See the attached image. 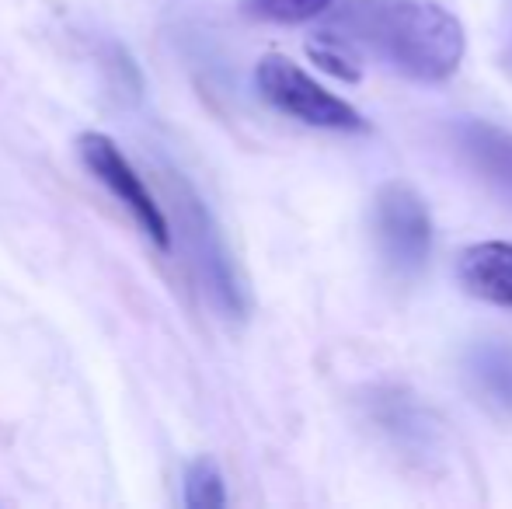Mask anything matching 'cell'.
<instances>
[{
    "label": "cell",
    "mask_w": 512,
    "mask_h": 509,
    "mask_svg": "<svg viewBox=\"0 0 512 509\" xmlns=\"http://www.w3.org/2000/svg\"><path fill=\"white\" fill-rule=\"evenodd\" d=\"M373 234L387 269L401 279H411L425 269L432 252V220L411 185L387 182L373 196Z\"/></svg>",
    "instance_id": "3"
},
{
    "label": "cell",
    "mask_w": 512,
    "mask_h": 509,
    "mask_svg": "<svg viewBox=\"0 0 512 509\" xmlns=\"http://www.w3.org/2000/svg\"><path fill=\"white\" fill-rule=\"evenodd\" d=\"M185 506L189 509H220L227 506V485L213 457H196L185 468Z\"/></svg>",
    "instance_id": "9"
},
{
    "label": "cell",
    "mask_w": 512,
    "mask_h": 509,
    "mask_svg": "<svg viewBox=\"0 0 512 509\" xmlns=\"http://www.w3.org/2000/svg\"><path fill=\"white\" fill-rule=\"evenodd\" d=\"M453 150L460 161L502 199L512 206V133L485 119H457L450 126Z\"/></svg>",
    "instance_id": "6"
},
{
    "label": "cell",
    "mask_w": 512,
    "mask_h": 509,
    "mask_svg": "<svg viewBox=\"0 0 512 509\" xmlns=\"http://www.w3.org/2000/svg\"><path fill=\"white\" fill-rule=\"evenodd\" d=\"M77 150H81V161L88 164V171L126 206L136 217V224L143 227L150 241H154L161 252H171V224L168 213L161 210V203L154 199V192L143 185V178L136 175V168L126 161L119 147H115L112 136L105 133H81L77 140Z\"/></svg>",
    "instance_id": "4"
},
{
    "label": "cell",
    "mask_w": 512,
    "mask_h": 509,
    "mask_svg": "<svg viewBox=\"0 0 512 509\" xmlns=\"http://www.w3.org/2000/svg\"><path fill=\"white\" fill-rule=\"evenodd\" d=\"M377 422L394 433L398 443H429V426H425L422 412L415 405H408L401 394H387V398L377 401Z\"/></svg>",
    "instance_id": "11"
},
{
    "label": "cell",
    "mask_w": 512,
    "mask_h": 509,
    "mask_svg": "<svg viewBox=\"0 0 512 509\" xmlns=\"http://www.w3.org/2000/svg\"><path fill=\"white\" fill-rule=\"evenodd\" d=\"M255 84H258V95L272 109L297 119V123L314 129H335V133H366V119L349 102L324 91L314 77L304 74L286 56L279 53L265 56L255 70Z\"/></svg>",
    "instance_id": "2"
},
{
    "label": "cell",
    "mask_w": 512,
    "mask_h": 509,
    "mask_svg": "<svg viewBox=\"0 0 512 509\" xmlns=\"http://www.w3.org/2000/svg\"><path fill=\"white\" fill-rule=\"evenodd\" d=\"M464 25L432 0H342L324 11L307 53L328 74L356 81L370 56L408 81H446L464 60Z\"/></svg>",
    "instance_id": "1"
},
{
    "label": "cell",
    "mask_w": 512,
    "mask_h": 509,
    "mask_svg": "<svg viewBox=\"0 0 512 509\" xmlns=\"http://www.w3.org/2000/svg\"><path fill=\"white\" fill-rule=\"evenodd\" d=\"M331 7L335 0H241V14L269 25H300V21L321 18Z\"/></svg>",
    "instance_id": "10"
},
{
    "label": "cell",
    "mask_w": 512,
    "mask_h": 509,
    "mask_svg": "<svg viewBox=\"0 0 512 509\" xmlns=\"http://www.w3.org/2000/svg\"><path fill=\"white\" fill-rule=\"evenodd\" d=\"M506 67L512 70V25H509V46H506Z\"/></svg>",
    "instance_id": "12"
},
{
    "label": "cell",
    "mask_w": 512,
    "mask_h": 509,
    "mask_svg": "<svg viewBox=\"0 0 512 509\" xmlns=\"http://www.w3.org/2000/svg\"><path fill=\"white\" fill-rule=\"evenodd\" d=\"M467 377H471L488 405L512 415V346L478 342L467 353Z\"/></svg>",
    "instance_id": "8"
},
{
    "label": "cell",
    "mask_w": 512,
    "mask_h": 509,
    "mask_svg": "<svg viewBox=\"0 0 512 509\" xmlns=\"http://www.w3.org/2000/svg\"><path fill=\"white\" fill-rule=\"evenodd\" d=\"M182 217H185V227H189L192 262H196L199 279H203L213 304L220 307L227 318H237V321L248 318L251 300H248V286H244V279H241V269H237L220 227L213 224L209 210L192 192H182Z\"/></svg>",
    "instance_id": "5"
},
{
    "label": "cell",
    "mask_w": 512,
    "mask_h": 509,
    "mask_svg": "<svg viewBox=\"0 0 512 509\" xmlns=\"http://www.w3.org/2000/svg\"><path fill=\"white\" fill-rule=\"evenodd\" d=\"M457 279L471 297L512 311V245L481 241L457 255Z\"/></svg>",
    "instance_id": "7"
}]
</instances>
